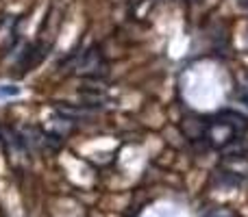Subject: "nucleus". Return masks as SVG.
Returning <instances> with one entry per match:
<instances>
[{
  "mask_svg": "<svg viewBox=\"0 0 248 217\" xmlns=\"http://www.w3.org/2000/svg\"><path fill=\"white\" fill-rule=\"evenodd\" d=\"M0 94H2V96H7V94L16 96V94H17V89H0Z\"/></svg>",
  "mask_w": 248,
  "mask_h": 217,
  "instance_id": "nucleus-1",
  "label": "nucleus"
},
{
  "mask_svg": "<svg viewBox=\"0 0 248 217\" xmlns=\"http://www.w3.org/2000/svg\"><path fill=\"white\" fill-rule=\"evenodd\" d=\"M244 102H246V104H248V94H246V96H244Z\"/></svg>",
  "mask_w": 248,
  "mask_h": 217,
  "instance_id": "nucleus-2",
  "label": "nucleus"
}]
</instances>
